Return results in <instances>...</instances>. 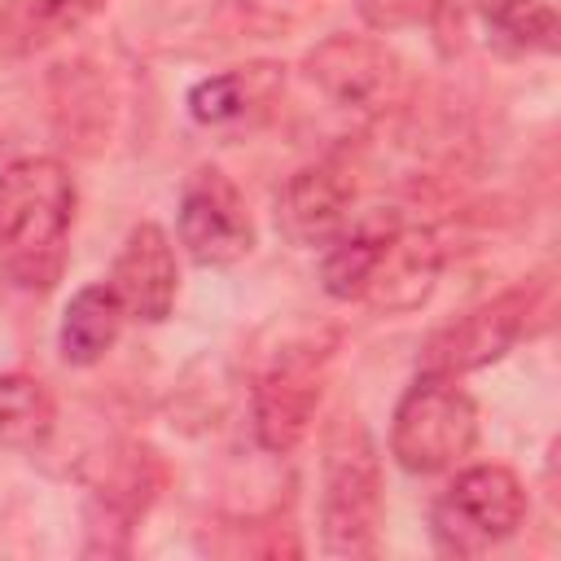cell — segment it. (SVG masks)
<instances>
[{
	"label": "cell",
	"mask_w": 561,
	"mask_h": 561,
	"mask_svg": "<svg viewBox=\"0 0 561 561\" xmlns=\"http://www.w3.org/2000/svg\"><path fill=\"white\" fill-rule=\"evenodd\" d=\"M70 219L75 180L57 158H18L0 171V267L22 289H53Z\"/></svg>",
	"instance_id": "cell-1"
},
{
	"label": "cell",
	"mask_w": 561,
	"mask_h": 561,
	"mask_svg": "<svg viewBox=\"0 0 561 561\" xmlns=\"http://www.w3.org/2000/svg\"><path fill=\"white\" fill-rule=\"evenodd\" d=\"M381 530V465L368 425L355 412H337L324 434L320 482V539L333 557H373Z\"/></svg>",
	"instance_id": "cell-2"
},
{
	"label": "cell",
	"mask_w": 561,
	"mask_h": 561,
	"mask_svg": "<svg viewBox=\"0 0 561 561\" xmlns=\"http://www.w3.org/2000/svg\"><path fill=\"white\" fill-rule=\"evenodd\" d=\"M478 438V408L456 386V377L421 373L394 416H390V456L408 473H443L460 456H469Z\"/></svg>",
	"instance_id": "cell-3"
},
{
	"label": "cell",
	"mask_w": 561,
	"mask_h": 561,
	"mask_svg": "<svg viewBox=\"0 0 561 561\" xmlns=\"http://www.w3.org/2000/svg\"><path fill=\"white\" fill-rule=\"evenodd\" d=\"M526 517V491L513 469L504 465H473L460 469L443 495L434 500L430 526L434 543L447 557H478L504 543Z\"/></svg>",
	"instance_id": "cell-4"
},
{
	"label": "cell",
	"mask_w": 561,
	"mask_h": 561,
	"mask_svg": "<svg viewBox=\"0 0 561 561\" xmlns=\"http://www.w3.org/2000/svg\"><path fill=\"white\" fill-rule=\"evenodd\" d=\"M543 280H526L513 285L486 302H478L473 311L447 320L443 329H434L421 346V373H443V377H460L473 368L495 364L500 355H508L526 333H530V316L543 302Z\"/></svg>",
	"instance_id": "cell-5"
},
{
	"label": "cell",
	"mask_w": 561,
	"mask_h": 561,
	"mask_svg": "<svg viewBox=\"0 0 561 561\" xmlns=\"http://www.w3.org/2000/svg\"><path fill=\"white\" fill-rule=\"evenodd\" d=\"M324 364H329V346H320L316 337H302V342H285L272 355V364L259 373V386H254V438L267 451H289L311 430V416H316V403H320Z\"/></svg>",
	"instance_id": "cell-6"
},
{
	"label": "cell",
	"mask_w": 561,
	"mask_h": 561,
	"mask_svg": "<svg viewBox=\"0 0 561 561\" xmlns=\"http://www.w3.org/2000/svg\"><path fill=\"white\" fill-rule=\"evenodd\" d=\"M307 79L320 88L337 110L346 114H381L403 92V66L399 57L359 35H329L307 53Z\"/></svg>",
	"instance_id": "cell-7"
},
{
	"label": "cell",
	"mask_w": 561,
	"mask_h": 561,
	"mask_svg": "<svg viewBox=\"0 0 561 561\" xmlns=\"http://www.w3.org/2000/svg\"><path fill=\"white\" fill-rule=\"evenodd\" d=\"M175 232H180V245L188 250V259L202 267H228V263L245 259L254 245V224H250L245 197L215 167H197L188 175V184L180 193Z\"/></svg>",
	"instance_id": "cell-8"
},
{
	"label": "cell",
	"mask_w": 561,
	"mask_h": 561,
	"mask_svg": "<svg viewBox=\"0 0 561 561\" xmlns=\"http://www.w3.org/2000/svg\"><path fill=\"white\" fill-rule=\"evenodd\" d=\"M110 289L118 294L123 311L136 320H167L175 307V289H180V267H175V250L171 237L158 224H136L123 237V250L110 267Z\"/></svg>",
	"instance_id": "cell-9"
},
{
	"label": "cell",
	"mask_w": 561,
	"mask_h": 561,
	"mask_svg": "<svg viewBox=\"0 0 561 561\" xmlns=\"http://www.w3.org/2000/svg\"><path fill=\"white\" fill-rule=\"evenodd\" d=\"M355 184L333 162H311L294 171L276 197V228L294 245H329L351 224Z\"/></svg>",
	"instance_id": "cell-10"
},
{
	"label": "cell",
	"mask_w": 561,
	"mask_h": 561,
	"mask_svg": "<svg viewBox=\"0 0 561 561\" xmlns=\"http://www.w3.org/2000/svg\"><path fill=\"white\" fill-rule=\"evenodd\" d=\"M438 267H443L438 237L430 228H408V224L390 219L377 263H373V276H368V289H364V302H373L381 311H416L434 294Z\"/></svg>",
	"instance_id": "cell-11"
},
{
	"label": "cell",
	"mask_w": 561,
	"mask_h": 561,
	"mask_svg": "<svg viewBox=\"0 0 561 561\" xmlns=\"http://www.w3.org/2000/svg\"><path fill=\"white\" fill-rule=\"evenodd\" d=\"M123 320H127V311H123L118 294L110 289V280L75 289V298L61 311V329H57L61 359L75 364V368H88V364L105 359V351L123 333Z\"/></svg>",
	"instance_id": "cell-12"
},
{
	"label": "cell",
	"mask_w": 561,
	"mask_h": 561,
	"mask_svg": "<svg viewBox=\"0 0 561 561\" xmlns=\"http://www.w3.org/2000/svg\"><path fill=\"white\" fill-rule=\"evenodd\" d=\"M386 228H390V219L386 224H346L324 245V254H320V285H324L329 298H342V302H359L364 298Z\"/></svg>",
	"instance_id": "cell-13"
},
{
	"label": "cell",
	"mask_w": 561,
	"mask_h": 561,
	"mask_svg": "<svg viewBox=\"0 0 561 561\" xmlns=\"http://www.w3.org/2000/svg\"><path fill=\"white\" fill-rule=\"evenodd\" d=\"M272 70L276 66H250V70H228V75L202 79L188 92V114L206 127H224V123H237V118L254 114L276 88Z\"/></svg>",
	"instance_id": "cell-14"
},
{
	"label": "cell",
	"mask_w": 561,
	"mask_h": 561,
	"mask_svg": "<svg viewBox=\"0 0 561 561\" xmlns=\"http://www.w3.org/2000/svg\"><path fill=\"white\" fill-rule=\"evenodd\" d=\"M57 403L31 373H0V443L31 451L53 434Z\"/></svg>",
	"instance_id": "cell-15"
},
{
	"label": "cell",
	"mask_w": 561,
	"mask_h": 561,
	"mask_svg": "<svg viewBox=\"0 0 561 561\" xmlns=\"http://www.w3.org/2000/svg\"><path fill=\"white\" fill-rule=\"evenodd\" d=\"M486 31L517 53H552L557 48V9L548 0H478Z\"/></svg>",
	"instance_id": "cell-16"
},
{
	"label": "cell",
	"mask_w": 561,
	"mask_h": 561,
	"mask_svg": "<svg viewBox=\"0 0 561 561\" xmlns=\"http://www.w3.org/2000/svg\"><path fill=\"white\" fill-rule=\"evenodd\" d=\"M101 4L105 0H18L13 26H18V35H26V44H44V39L88 22Z\"/></svg>",
	"instance_id": "cell-17"
},
{
	"label": "cell",
	"mask_w": 561,
	"mask_h": 561,
	"mask_svg": "<svg viewBox=\"0 0 561 561\" xmlns=\"http://www.w3.org/2000/svg\"><path fill=\"white\" fill-rule=\"evenodd\" d=\"M456 0H359V18L373 31H408V26H434Z\"/></svg>",
	"instance_id": "cell-18"
},
{
	"label": "cell",
	"mask_w": 561,
	"mask_h": 561,
	"mask_svg": "<svg viewBox=\"0 0 561 561\" xmlns=\"http://www.w3.org/2000/svg\"><path fill=\"white\" fill-rule=\"evenodd\" d=\"M245 9H250V18H254L259 26L276 31V26L302 22V18L316 9V0H245Z\"/></svg>",
	"instance_id": "cell-19"
}]
</instances>
